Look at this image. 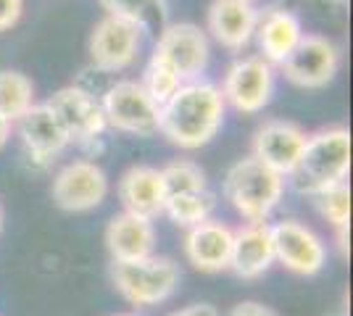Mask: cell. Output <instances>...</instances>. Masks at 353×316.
Instances as JSON below:
<instances>
[{
    "instance_id": "23",
    "label": "cell",
    "mask_w": 353,
    "mask_h": 316,
    "mask_svg": "<svg viewBox=\"0 0 353 316\" xmlns=\"http://www.w3.org/2000/svg\"><path fill=\"white\" fill-rule=\"evenodd\" d=\"M108 16L132 21L140 32H161L166 27V11L161 0H101Z\"/></svg>"
},
{
    "instance_id": "21",
    "label": "cell",
    "mask_w": 353,
    "mask_h": 316,
    "mask_svg": "<svg viewBox=\"0 0 353 316\" xmlns=\"http://www.w3.org/2000/svg\"><path fill=\"white\" fill-rule=\"evenodd\" d=\"M216 209V196L211 190H195V193H179V196H169L163 200V213L174 222L176 227H190L208 222L211 213Z\"/></svg>"
},
{
    "instance_id": "5",
    "label": "cell",
    "mask_w": 353,
    "mask_h": 316,
    "mask_svg": "<svg viewBox=\"0 0 353 316\" xmlns=\"http://www.w3.org/2000/svg\"><path fill=\"white\" fill-rule=\"evenodd\" d=\"M105 124L119 132L153 137L159 132V105L148 98L137 79H119L101 98Z\"/></svg>"
},
{
    "instance_id": "16",
    "label": "cell",
    "mask_w": 353,
    "mask_h": 316,
    "mask_svg": "<svg viewBox=\"0 0 353 316\" xmlns=\"http://www.w3.org/2000/svg\"><path fill=\"white\" fill-rule=\"evenodd\" d=\"M232 238L235 229L224 222L208 219L188 229L185 235V256L198 271H216L230 269V253H232Z\"/></svg>"
},
{
    "instance_id": "29",
    "label": "cell",
    "mask_w": 353,
    "mask_h": 316,
    "mask_svg": "<svg viewBox=\"0 0 353 316\" xmlns=\"http://www.w3.org/2000/svg\"><path fill=\"white\" fill-rule=\"evenodd\" d=\"M172 316H219V308L211 306V303H192V306L174 311Z\"/></svg>"
},
{
    "instance_id": "7",
    "label": "cell",
    "mask_w": 353,
    "mask_h": 316,
    "mask_svg": "<svg viewBox=\"0 0 353 316\" xmlns=\"http://www.w3.org/2000/svg\"><path fill=\"white\" fill-rule=\"evenodd\" d=\"M280 66L288 82H293L303 90H319L324 85H330L338 74L340 48L324 34L303 32L301 43Z\"/></svg>"
},
{
    "instance_id": "24",
    "label": "cell",
    "mask_w": 353,
    "mask_h": 316,
    "mask_svg": "<svg viewBox=\"0 0 353 316\" xmlns=\"http://www.w3.org/2000/svg\"><path fill=\"white\" fill-rule=\"evenodd\" d=\"M161 180L166 198L179 196V193H195V190H206V171L201 164H195L190 158H174L161 169Z\"/></svg>"
},
{
    "instance_id": "31",
    "label": "cell",
    "mask_w": 353,
    "mask_h": 316,
    "mask_svg": "<svg viewBox=\"0 0 353 316\" xmlns=\"http://www.w3.org/2000/svg\"><path fill=\"white\" fill-rule=\"evenodd\" d=\"M0 232H3V206H0Z\"/></svg>"
},
{
    "instance_id": "10",
    "label": "cell",
    "mask_w": 353,
    "mask_h": 316,
    "mask_svg": "<svg viewBox=\"0 0 353 316\" xmlns=\"http://www.w3.org/2000/svg\"><path fill=\"white\" fill-rule=\"evenodd\" d=\"M272 242H274V261L285 269L301 277H314L327 264V245L311 229L295 219H285L272 224Z\"/></svg>"
},
{
    "instance_id": "19",
    "label": "cell",
    "mask_w": 353,
    "mask_h": 316,
    "mask_svg": "<svg viewBox=\"0 0 353 316\" xmlns=\"http://www.w3.org/2000/svg\"><path fill=\"white\" fill-rule=\"evenodd\" d=\"M14 124L27 153L32 158H40V161H50L53 156H59L72 143L69 135L63 132V127L59 124V119L53 116V111L45 103H34Z\"/></svg>"
},
{
    "instance_id": "25",
    "label": "cell",
    "mask_w": 353,
    "mask_h": 316,
    "mask_svg": "<svg viewBox=\"0 0 353 316\" xmlns=\"http://www.w3.org/2000/svg\"><path fill=\"white\" fill-rule=\"evenodd\" d=\"M140 85H143V90L148 92V98H150L153 103L163 105L176 90H179L182 79L176 76V72L166 63V61H161L159 56H150L145 72H143V79H140Z\"/></svg>"
},
{
    "instance_id": "11",
    "label": "cell",
    "mask_w": 353,
    "mask_h": 316,
    "mask_svg": "<svg viewBox=\"0 0 353 316\" xmlns=\"http://www.w3.org/2000/svg\"><path fill=\"white\" fill-rule=\"evenodd\" d=\"M53 200L63 211H90L98 209L108 196V177L101 166L88 158L72 161L53 177Z\"/></svg>"
},
{
    "instance_id": "6",
    "label": "cell",
    "mask_w": 353,
    "mask_h": 316,
    "mask_svg": "<svg viewBox=\"0 0 353 316\" xmlns=\"http://www.w3.org/2000/svg\"><path fill=\"white\" fill-rule=\"evenodd\" d=\"M219 92L224 105H232L237 114H259L272 101L274 66L261 56H243L232 61Z\"/></svg>"
},
{
    "instance_id": "18",
    "label": "cell",
    "mask_w": 353,
    "mask_h": 316,
    "mask_svg": "<svg viewBox=\"0 0 353 316\" xmlns=\"http://www.w3.org/2000/svg\"><path fill=\"white\" fill-rule=\"evenodd\" d=\"M117 193L127 213L143 216L150 222L163 213L166 190H163L161 169L156 166H130L119 180Z\"/></svg>"
},
{
    "instance_id": "26",
    "label": "cell",
    "mask_w": 353,
    "mask_h": 316,
    "mask_svg": "<svg viewBox=\"0 0 353 316\" xmlns=\"http://www.w3.org/2000/svg\"><path fill=\"white\" fill-rule=\"evenodd\" d=\"M314 198V206L335 229L351 224V187L348 182H338L332 187H324Z\"/></svg>"
},
{
    "instance_id": "17",
    "label": "cell",
    "mask_w": 353,
    "mask_h": 316,
    "mask_svg": "<svg viewBox=\"0 0 353 316\" xmlns=\"http://www.w3.org/2000/svg\"><path fill=\"white\" fill-rule=\"evenodd\" d=\"M274 264V242H272V224L253 222L235 229L230 269L240 280H259Z\"/></svg>"
},
{
    "instance_id": "3",
    "label": "cell",
    "mask_w": 353,
    "mask_h": 316,
    "mask_svg": "<svg viewBox=\"0 0 353 316\" xmlns=\"http://www.w3.org/2000/svg\"><path fill=\"white\" fill-rule=\"evenodd\" d=\"M285 196V177L272 171L259 158L245 156L224 174V198L245 219V224L266 222Z\"/></svg>"
},
{
    "instance_id": "8",
    "label": "cell",
    "mask_w": 353,
    "mask_h": 316,
    "mask_svg": "<svg viewBox=\"0 0 353 316\" xmlns=\"http://www.w3.org/2000/svg\"><path fill=\"white\" fill-rule=\"evenodd\" d=\"M153 56L166 61L176 76L185 82H192L206 72L208 59H211V45H208V34L201 27H195L190 21H179V24H166L159 32V43Z\"/></svg>"
},
{
    "instance_id": "30",
    "label": "cell",
    "mask_w": 353,
    "mask_h": 316,
    "mask_svg": "<svg viewBox=\"0 0 353 316\" xmlns=\"http://www.w3.org/2000/svg\"><path fill=\"white\" fill-rule=\"evenodd\" d=\"M11 132H14V124L0 116V151H3V148H6V143L11 140Z\"/></svg>"
},
{
    "instance_id": "14",
    "label": "cell",
    "mask_w": 353,
    "mask_h": 316,
    "mask_svg": "<svg viewBox=\"0 0 353 316\" xmlns=\"http://www.w3.org/2000/svg\"><path fill=\"white\" fill-rule=\"evenodd\" d=\"M256 43H259V56L269 61L272 66H280L282 61L293 53V48L303 37V24L295 11L285 6H269L264 11H259L256 32H253Z\"/></svg>"
},
{
    "instance_id": "13",
    "label": "cell",
    "mask_w": 353,
    "mask_h": 316,
    "mask_svg": "<svg viewBox=\"0 0 353 316\" xmlns=\"http://www.w3.org/2000/svg\"><path fill=\"white\" fill-rule=\"evenodd\" d=\"M306 145V132L288 119H266L253 135V158L280 177H290Z\"/></svg>"
},
{
    "instance_id": "12",
    "label": "cell",
    "mask_w": 353,
    "mask_h": 316,
    "mask_svg": "<svg viewBox=\"0 0 353 316\" xmlns=\"http://www.w3.org/2000/svg\"><path fill=\"white\" fill-rule=\"evenodd\" d=\"M143 32L132 21L105 14L90 34V61L101 72H121L132 66Z\"/></svg>"
},
{
    "instance_id": "15",
    "label": "cell",
    "mask_w": 353,
    "mask_h": 316,
    "mask_svg": "<svg viewBox=\"0 0 353 316\" xmlns=\"http://www.w3.org/2000/svg\"><path fill=\"white\" fill-rule=\"evenodd\" d=\"M259 8L253 0H214L208 6V34L227 50H243L253 40Z\"/></svg>"
},
{
    "instance_id": "28",
    "label": "cell",
    "mask_w": 353,
    "mask_h": 316,
    "mask_svg": "<svg viewBox=\"0 0 353 316\" xmlns=\"http://www.w3.org/2000/svg\"><path fill=\"white\" fill-rule=\"evenodd\" d=\"M230 316H277L269 306H264V303L259 301H243L237 303L235 308L230 311Z\"/></svg>"
},
{
    "instance_id": "1",
    "label": "cell",
    "mask_w": 353,
    "mask_h": 316,
    "mask_svg": "<svg viewBox=\"0 0 353 316\" xmlns=\"http://www.w3.org/2000/svg\"><path fill=\"white\" fill-rule=\"evenodd\" d=\"M224 98L214 82L192 79L159 105V132L172 145L195 151L208 145L224 124Z\"/></svg>"
},
{
    "instance_id": "9",
    "label": "cell",
    "mask_w": 353,
    "mask_h": 316,
    "mask_svg": "<svg viewBox=\"0 0 353 316\" xmlns=\"http://www.w3.org/2000/svg\"><path fill=\"white\" fill-rule=\"evenodd\" d=\"M45 105L53 111V116L59 119V124L69 135V140L79 143V145H90L92 140H98L103 135V129L108 127L101 101L90 90L79 87V85L61 87L59 92H53L48 98Z\"/></svg>"
},
{
    "instance_id": "32",
    "label": "cell",
    "mask_w": 353,
    "mask_h": 316,
    "mask_svg": "<svg viewBox=\"0 0 353 316\" xmlns=\"http://www.w3.org/2000/svg\"><path fill=\"white\" fill-rule=\"evenodd\" d=\"M119 316H137V314H119Z\"/></svg>"
},
{
    "instance_id": "27",
    "label": "cell",
    "mask_w": 353,
    "mask_h": 316,
    "mask_svg": "<svg viewBox=\"0 0 353 316\" xmlns=\"http://www.w3.org/2000/svg\"><path fill=\"white\" fill-rule=\"evenodd\" d=\"M21 14H24V0H0V32L16 27Z\"/></svg>"
},
{
    "instance_id": "22",
    "label": "cell",
    "mask_w": 353,
    "mask_h": 316,
    "mask_svg": "<svg viewBox=\"0 0 353 316\" xmlns=\"http://www.w3.org/2000/svg\"><path fill=\"white\" fill-rule=\"evenodd\" d=\"M34 105V85L16 69H0V116L14 124Z\"/></svg>"
},
{
    "instance_id": "2",
    "label": "cell",
    "mask_w": 353,
    "mask_h": 316,
    "mask_svg": "<svg viewBox=\"0 0 353 316\" xmlns=\"http://www.w3.org/2000/svg\"><path fill=\"white\" fill-rule=\"evenodd\" d=\"M351 171V132L345 127H327L306 135V145L290 174L303 196H316L324 187L348 182Z\"/></svg>"
},
{
    "instance_id": "4",
    "label": "cell",
    "mask_w": 353,
    "mask_h": 316,
    "mask_svg": "<svg viewBox=\"0 0 353 316\" xmlns=\"http://www.w3.org/2000/svg\"><path fill=\"white\" fill-rule=\"evenodd\" d=\"M179 266L166 256H148L140 261H114L111 282L124 301L137 308H150L169 301L179 285Z\"/></svg>"
},
{
    "instance_id": "20",
    "label": "cell",
    "mask_w": 353,
    "mask_h": 316,
    "mask_svg": "<svg viewBox=\"0 0 353 316\" xmlns=\"http://www.w3.org/2000/svg\"><path fill=\"white\" fill-rule=\"evenodd\" d=\"M105 248L114 261H140L153 256L156 227L150 219L121 211L105 227Z\"/></svg>"
}]
</instances>
